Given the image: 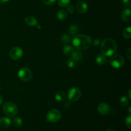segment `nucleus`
Listing matches in <instances>:
<instances>
[{"label": "nucleus", "mask_w": 131, "mask_h": 131, "mask_svg": "<svg viewBox=\"0 0 131 131\" xmlns=\"http://www.w3.org/2000/svg\"><path fill=\"white\" fill-rule=\"evenodd\" d=\"M125 125L129 129L131 128V115H129L125 119Z\"/></svg>", "instance_id": "26"}, {"label": "nucleus", "mask_w": 131, "mask_h": 131, "mask_svg": "<svg viewBox=\"0 0 131 131\" xmlns=\"http://www.w3.org/2000/svg\"><path fill=\"white\" fill-rule=\"evenodd\" d=\"M3 98L2 95L0 94V105L3 103Z\"/></svg>", "instance_id": "33"}, {"label": "nucleus", "mask_w": 131, "mask_h": 131, "mask_svg": "<svg viewBox=\"0 0 131 131\" xmlns=\"http://www.w3.org/2000/svg\"><path fill=\"white\" fill-rule=\"evenodd\" d=\"M61 41L64 43H69L71 42V38L70 36L67 33L63 34L61 37Z\"/></svg>", "instance_id": "21"}, {"label": "nucleus", "mask_w": 131, "mask_h": 131, "mask_svg": "<svg viewBox=\"0 0 131 131\" xmlns=\"http://www.w3.org/2000/svg\"><path fill=\"white\" fill-rule=\"evenodd\" d=\"M65 99H66V95H65V92H62V91H58L55 94V99L58 102L65 101Z\"/></svg>", "instance_id": "15"}, {"label": "nucleus", "mask_w": 131, "mask_h": 131, "mask_svg": "<svg viewBox=\"0 0 131 131\" xmlns=\"http://www.w3.org/2000/svg\"><path fill=\"white\" fill-rule=\"evenodd\" d=\"M76 8L78 11L81 14H85L88 11V6L86 3L83 2V1H79L77 3Z\"/></svg>", "instance_id": "11"}, {"label": "nucleus", "mask_w": 131, "mask_h": 131, "mask_svg": "<svg viewBox=\"0 0 131 131\" xmlns=\"http://www.w3.org/2000/svg\"><path fill=\"white\" fill-rule=\"evenodd\" d=\"M101 43V40L100 38H96L94 40L93 42V44L94 46H99Z\"/></svg>", "instance_id": "28"}, {"label": "nucleus", "mask_w": 131, "mask_h": 131, "mask_svg": "<svg viewBox=\"0 0 131 131\" xmlns=\"http://www.w3.org/2000/svg\"><path fill=\"white\" fill-rule=\"evenodd\" d=\"M106 131H116V130H114V129H107Z\"/></svg>", "instance_id": "38"}, {"label": "nucleus", "mask_w": 131, "mask_h": 131, "mask_svg": "<svg viewBox=\"0 0 131 131\" xmlns=\"http://www.w3.org/2000/svg\"><path fill=\"white\" fill-rule=\"evenodd\" d=\"M120 104L123 107H125L129 104V99L125 95H123L120 99Z\"/></svg>", "instance_id": "23"}, {"label": "nucleus", "mask_w": 131, "mask_h": 131, "mask_svg": "<svg viewBox=\"0 0 131 131\" xmlns=\"http://www.w3.org/2000/svg\"><path fill=\"white\" fill-rule=\"evenodd\" d=\"M122 1L124 5H128L130 3V0H122Z\"/></svg>", "instance_id": "32"}, {"label": "nucleus", "mask_w": 131, "mask_h": 131, "mask_svg": "<svg viewBox=\"0 0 131 131\" xmlns=\"http://www.w3.org/2000/svg\"><path fill=\"white\" fill-rule=\"evenodd\" d=\"M77 63H78V61H76L75 60H74V59L71 58H70L67 61V65L69 68L72 69V68H74L76 66Z\"/></svg>", "instance_id": "22"}, {"label": "nucleus", "mask_w": 131, "mask_h": 131, "mask_svg": "<svg viewBox=\"0 0 131 131\" xmlns=\"http://www.w3.org/2000/svg\"><path fill=\"white\" fill-rule=\"evenodd\" d=\"M123 36L126 39H129L131 38V27L129 26L125 28L123 31Z\"/></svg>", "instance_id": "20"}, {"label": "nucleus", "mask_w": 131, "mask_h": 131, "mask_svg": "<svg viewBox=\"0 0 131 131\" xmlns=\"http://www.w3.org/2000/svg\"><path fill=\"white\" fill-rule=\"evenodd\" d=\"M110 63L113 67L119 69V68L123 67V65L125 63V60L124 57L120 54L114 55L111 57L110 60Z\"/></svg>", "instance_id": "5"}, {"label": "nucleus", "mask_w": 131, "mask_h": 131, "mask_svg": "<svg viewBox=\"0 0 131 131\" xmlns=\"http://www.w3.org/2000/svg\"><path fill=\"white\" fill-rule=\"evenodd\" d=\"M128 111H129V113H131V107H130V106H129V109H128Z\"/></svg>", "instance_id": "37"}, {"label": "nucleus", "mask_w": 131, "mask_h": 131, "mask_svg": "<svg viewBox=\"0 0 131 131\" xmlns=\"http://www.w3.org/2000/svg\"><path fill=\"white\" fill-rule=\"evenodd\" d=\"M36 26L37 27V28H38V29H41V26H40V25H39V24H37V26Z\"/></svg>", "instance_id": "36"}, {"label": "nucleus", "mask_w": 131, "mask_h": 131, "mask_svg": "<svg viewBox=\"0 0 131 131\" xmlns=\"http://www.w3.org/2000/svg\"><path fill=\"white\" fill-rule=\"evenodd\" d=\"M98 112L101 114V115H103V116H106L110 114V113L111 112V107H110V105L107 103H101L98 106Z\"/></svg>", "instance_id": "9"}, {"label": "nucleus", "mask_w": 131, "mask_h": 131, "mask_svg": "<svg viewBox=\"0 0 131 131\" xmlns=\"http://www.w3.org/2000/svg\"><path fill=\"white\" fill-rule=\"evenodd\" d=\"M12 121L9 118L3 117L0 118V127L6 129L11 125Z\"/></svg>", "instance_id": "12"}, {"label": "nucleus", "mask_w": 131, "mask_h": 131, "mask_svg": "<svg viewBox=\"0 0 131 131\" xmlns=\"http://www.w3.org/2000/svg\"><path fill=\"white\" fill-rule=\"evenodd\" d=\"M57 18L59 20L63 21L67 18V13L65 10H60L57 14Z\"/></svg>", "instance_id": "16"}, {"label": "nucleus", "mask_w": 131, "mask_h": 131, "mask_svg": "<svg viewBox=\"0 0 131 131\" xmlns=\"http://www.w3.org/2000/svg\"><path fill=\"white\" fill-rule=\"evenodd\" d=\"M1 86H0V91H1Z\"/></svg>", "instance_id": "39"}, {"label": "nucleus", "mask_w": 131, "mask_h": 131, "mask_svg": "<svg viewBox=\"0 0 131 131\" xmlns=\"http://www.w3.org/2000/svg\"><path fill=\"white\" fill-rule=\"evenodd\" d=\"M74 51H75V50H74V48H73L71 46H70V45H66V46H64L63 48V53L65 54L66 56H70V57H71L73 53L74 52Z\"/></svg>", "instance_id": "13"}, {"label": "nucleus", "mask_w": 131, "mask_h": 131, "mask_svg": "<svg viewBox=\"0 0 131 131\" xmlns=\"http://www.w3.org/2000/svg\"><path fill=\"white\" fill-rule=\"evenodd\" d=\"M130 92H131V90L130 89L129 90V92H128V95H129V97L130 99H131V94H130Z\"/></svg>", "instance_id": "35"}, {"label": "nucleus", "mask_w": 131, "mask_h": 131, "mask_svg": "<svg viewBox=\"0 0 131 131\" xmlns=\"http://www.w3.org/2000/svg\"><path fill=\"white\" fill-rule=\"evenodd\" d=\"M95 60L97 65L101 66V65H103L106 62V58L104 54H99L96 57Z\"/></svg>", "instance_id": "17"}, {"label": "nucleus", "mask_w": 131, "mask_h": 131, "mask_svg": "<svg viewBox=\"0 0 131 131\" xmlns=\"http://www.w3.org/2000/svg\"><path fill=\"white\" fill-rule=\"evenodd\" d=\"M10 57L14 60H19L23 55V51L20 47H14L10 51Z\"/></svg>", "instance_id": "8"}, {"label": "nucleus", "mask_w": 131, "mask_h": 131, "mask_svg": "<svg viewBox=\"0 0 131 131\" xmlns=\"http://www.w3.org/2000/svg\"><path fill=\"white\" fill-rule=\"evenodd\" d=\"M73 45L77 50L79 51L87 49L91 46L92 40L90 36L87 35H76L72 40Z\"/></svg>", "instance_id": "1"}, {"label": "nucleus", "mask_w": 131, "mask_h": 131, "mask_svg": "<svg viewBox=\"0 0 131 131\" xmlns=\"http://www.w3.org/2000/svg\"><path fill=\"white\" fill-rule=\"evenodd\" d=\"M63 106L65 108H69V107H70V106H71V103H70V101H65L63 104Z\"/></svg>", "instance_id": "30"}, {"label": "nucleus", "mask_w": 131, "mask_h": 131, "mask_svg": "<svg viewBox=\"0 0 131 131\" xmlns=\"http://www.w3.org/2000/svg\"><path fill=\"white\" fill-rule=\"evenodd\" d=\"M14 125L16 127H20L23 125V120L20 118H15L14 119Z\"/></svg>", "instance_id": "24"}, {"label": "nucleus", "mask_w": 131, "mask_h": 131, "mask_svg": "<svg viewBox=\"0 0 131 131\" xmlns=\"http://www.w3.org/2000/svg\"><path fill=\"white\" fill-rule=\"evenodd\" d=\"M70 3V0H58V5L61 7L65 8L68 6Z\"/></svg>", "instance_id": "25"}, {"label": "nucleus", "mask_w": 131, "mask_h": 131, "mask_svg": "<svg viewBox=\"0 0 131 131\" xmlns=\"http://www.w3.org/2000/svg\"><path fill=\"white\" fill-rule=\"evenodd\" d=\"M72 58H73L74 60H75L76 61H79L82 60L83 58V54L81 51H74V52L73 53V54L71 56Z\"/></svg>", "instance_id": "18"}, {"label": "nucleus", "mask_w": 131, "mask_h": 131, "mask_svg": "<svg viewBox=\"0 0 131 131\" xmlns=\"http://www.w3.org/2000/svg\"><path fill=\"white\" fill-rule=\"evenodd\" d=\"M25 23L29 26H36L38 24V21L33 17H26L25 18Z\"/></svg>", "instance_id": "14"}, {"label": "nucleus", "mask_w": 131, "mask_h": 131, "mask_svg": "<svg viewBox=\"0 0 131 131\" xmlns=\"http://www.w3.org/2000/svg\"><path fill=\"white\" fill-rule=\"evenodd\" d=\"M74 10H75V8H74V6L72 5H69L67 7V11L69 12L70 14H73L74 12Z\"/></svg>", "instance_id": "29"}, {"label": "nucleus", "mask_w": 131, "mask_h": 131, "mask_svg": "<svg viewBox=\"0 0 131 131\" xmlns=\"http://www.w3.org/2000/svg\"><path fill=\"white\" fill-rule=\"evenodd\" d=\"M126 54H127V58H129V60H131V48H129V49H128V51H127Z\"/></svg>", "instance_id": "31"}, {"label": "nucleus", "mask_w": 131, "mask_h": 131, "mask_svg": "<svg viewBox=\"0 0 131 131\" xmlns=\"http://www.w3.org/2000/svg\"><path fill=\"white\" fill-rule=\"evenodd\" d=\"M101 49L102 54L105 56H112L116 52L117 45L112 38H105L101 43Z\"/></svg>", "instance_id": "2"}, {"label": "nucleus", "mask_w": 131, "mask_h": 131, "mask_svg": "<svg viewBox=\"0 0 131 131\" xmlns=\"http://www.w3.org/2000/svg\"><path fill=\"white\" fill-rule=\"evenodd\" d=\"M56 0H42V2L46 5H52L56 2Z\"/></svg>", "instance_id": "27"}, {"label": "nucleus", "mask_w": 131, "mask_h": 131, "mask_svg": "<svg viewBox=\"0 0 131 131\" xmlns=\"http://www.w3.org/2000/svg\"><path fill=\"white\" fill-rule=\"evenodd\" d=\"M18 77L23 81L28 82L33 78V73L28 68H22L18 72Z\"/></svg>", "instance_id": "4"}, {"label": "nucleus", "mask_w": 131, "mask_h": 131, "mask_svg": "<svg viewBox=\"0 0 131 131\" xmlns=\"http://www.w3.org/2000/svg\"><path fill=\"white\" fill-rule=\"evenodd\" d=\"M3 111L8 116L14 117L17 114L18 109L16 105L12 102H6L3 106Z\"/></svg>", "instance_id": "3"}, {"label": "nucleus", "mask_w": 131, "mask_h": 131, "mask_svg": "<svg viewBox=\"0 0 131 131\" xmlns=\"http://www.w3.org/2000/svg\"><path fill=\"white\" fill-rule=\"evenodd\" d=\"M79 28L78 26L75 24H72L69 27V33L71 36H75L78 34Z\"/></svg>", "instance_id": "19"}, {"label": "nucleus", "mask_w": 131, "mask_h": 131, "mask_svg": "<svg viewBox=\"0 0 131 131\" xmlns=\"http://www.w3.org/2000/svg\"><path fill=\"white\" fill-rule=\"evenodd\" d=\"M8 1H10V0H0V3H3L8 2Z\"/></svg>", "instance_id": "34"}, {"label": "nucleus", "mask_w": 131, "mask_h": 131, "mask_svg": "<svg viewBox=\"0 0 131 131\" xmlns=\"http://www.w3.org/2000/svg\"><path fill=\"white\" fill-rule=\"evenodd\" d=\"M121 19L123 21L128 22L131 19V10L130 8H125L122 12Z\"/></svg>", "instance_id": "10"}, {"label": "nucleus", "mask_w": 131, "mask_h": 131, "mask_svg": "<svg viewBox=\"0 0 131 131\" xmlns=\"http://www.w3.org/2000/svg\"><path fill=\"white\" fill-rule=\"evenodd\" d=\"M61 113L57 110H51L48 111L47 114V121L51 123H56L60 121L61 119Z\"/></svg>", "instance_id": "6"}, {"label": "nucleus", "mask_w": 131, "mask_h": 131, "mask_svg": "<svg viewBox=\"0 0 131 131\" xmlns=\"http://www.w3.org/2000/svg\"><path fill=\"white\" fill-rule=\"evenodd\" d=\"M81 97V92L76 87H74L69 90L68 92V98L70 101H78Z\"/></svg>", "instance_id": "7"}]
</instances>
